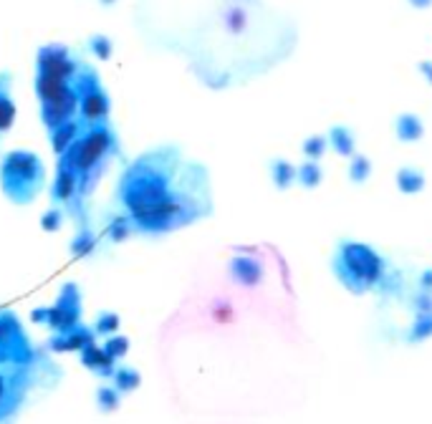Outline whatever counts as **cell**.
Listing matches in <instances>:
<instances>
[{"instance_id": "obj_1", "label": "cell", "mask_w": 432, "mask_h": 424, "mask_svg": "<svg viewBox=\"0 0 432 424\" xmlns=\"http://www.w3.org/2000/svg\"><path fill=\"white\" fill-rule=\"evenodd\" d=\"M117 207L137 232L162 235L213 212L208 169L177 144H157L129 162L117 185Z\"/></svg>"}, {"instance_id": "obj_2", "label": "cell", "mask_w": 432, "mask_h": 424, "mask_svg": "<svg viewBox=\"0 0 432 424\" xmlns=\"http://www.w3.org/2000/svg\"><path fill=\"white\" fill-rule=\"evenodd\" d=\"M119 154V137L112 121H97V124H84L76 142L61 152L58 157L69 160V164L78 174V192L81 200H89V195L97 187L99 177L106 172L109 162Z\"/></svg>"}, {"instance_id": "obj_3", "label": "cell", "mask_w": 432, "mask_h": 424, "mask_svg": "<svg viewBox=\"0 0 432 424\" xmlns=\"http://www.w3.org/2000/svg\"><path fill=\"white\" fill-rule=\"evenodd\" d=\"M46 187V167L38 154L28 149L8 152L0 162V189L8 200L23 207L31 205Z\"/></svg>"}, {"instance_id": "obj_4", "label": "cell", "mask_w": 432, "mask_h": 424, "mask_svg": "<svg viewBox=\"0 0 432 424\" xmlns=\"http://www.w3.org/2000/svg\"><path fill=\"white\" fill-rule=\"evenodd\" d=\"M51 364L35 356L28 364H6L0 362V419H10L26 404V396L43 379Z\"/></svg>"}, {"instance_id": "obj_5", "label": "cell", "mask_w": 432, "mask_h": 424, "mask_svg": "<svg viewBox=\"0 0 432 424\" xmlns=\"http://www.w3.org/2000/svg\"><path fill=\"white\" fill-rule=\"evenodd\" d=\"M336 265H356V271H351V275L342 278L347 283V288L362 293L367 288H372L374 283H379V273H382V260L374 251H369L367 245L349 243L339 251Z\"/></svg>"}, {"instance_id": "obj_6", "label": "cell", "mask_w": 432, "mask_h": 424, "mask_svg": "<svg viewBox=\"0 0 432 424\" xmlns=\"http://www.w3.org/2000/svg\"><path fill=\"white\" fill-rule=\"evenodd\" d=\"M35 348L23 331L21 321L13 311H0V362L28 364L35 359Z\"/></svg>"}, {"instance_id": "obj_7", "label": "cell", "mask_w": 432, "mask_h": 424, "mask_svg": "<svg viewBox=\"0 0 432 424\" xmlns=\"http://www.w3.org/2000/svg\"><path fill=\"white\" fill-rule=\"evenodd\" d=\"M81 323V293L74 283L63 285V291L58 293L56 306H49V319L46 326L58 334V331H69V328Z\"/></svg>"}, {"instance_id": "obj_8", "label": "cell", "mask_w": 432, "mask_h": 424, "mask_svg": "<svg viewBox=\"0 0 432 424\" xmlns=\"http://www.w3.org/2000/svg\"><path fill=\"white\" fill-rule=\"evenodd\" d=\"M97 341V331L84 323H78V326L69 328V331H58L53 334V339L49 341L51 351H81L84 346L94 344Z\"/></svg>"}, {"instance_id": "obj_9", "label": "cell", "mask_w": 432, "mask_h": 424, "mask_svg": "<svg viewBox=\"0 0 432 424\" xmlns=\"http://www.w3.org/2000/svg\"><path fill=\"white\" fill-rule=\"evenodd\" d=\"M81 129H84V121H81V119H71V121L56 126V129H49V139H51V146H53V152H56V157L61 152H66V149L76 142Z\"/></svg>"}, {"instance_id": "obj_10", "label": "cell", "mask_w": 432, "mask_h": 424, "mask_svg": "<svg viewBox=\"0 0 432 424\" xmlns=\"http://www.w3.org/2000/svg\"><path fill=\"white\" fill-rule=\"evenodd\" d=\"M394 132L402 142H415L422 137L425 126H422V119L415 117V114H402L397 119V124H394Z\"/></svg>"}, {"instance_id": "obj_11", "label": "cell", "mask_w": 432, "mask_h": 424, "mask_svg": "<svg viewBox=\"0 0 432 424\" xmlns=\"http://www.w3.org/2000/svg\"><path fill=\"white\" fill-rule=\"evenodd\" d=\"M94 248H97V235L91 232L89 223H81L78 225L76 237H74V243H71V253L76 257H84V255H89Z\"/></svg>"}, {"instance_id": "obj_12", "label": "cell", "mask_w": 432, "mask_h": 424, "mask_svg": "<svg viewBox=\"0 0 432 424\" xmlns=\"http://www.w3.org/2000/svg\"><path fill=\"white\" fill-rule=\"evenodd\" d=\"M112 379H114V387H117L122 394H126V391H134L137 387H140V371L137 368H132V366H117L114 368V374H112Z\"/></svg>"}, {"instance_id": "obj_13", "label": "cell", "mask_w": 432, "mask_h": 424, "mask_svg": "<svg viewBox=\"0 0 432 424\" xmlns=\"http://www.w3.org/2000/svg\"><path fill=\"white\" fill-rule=\"evenodd\" d=\"M397 185L402 192H419L425 185V174L415 167H402L397 172Z\"/></svg>"}, {"instance_id": "obj_14", "label": "cell", "mask_w": 432, "mask_h": 424, "mask_svg": "<svg viewBox=\"0 0 432 424\" xmlns=\"http://www.w3.org/2000/svg\"><path fill=\"white\" fill-rule=\"evenodd\" d=\"M331 144L336 146L339 154L351 157L354 154V132L349 126H336V129H331Z\"/></svg>"}, {"instance_id": "obj_15", "label": "cell", "mask_w": 432, "mask_h": 424, "mask_svg": "<svg viewBox=\"0 0 432 424\" xmlns=\"http://www.w3.org/2000/svg\"><path fill=\"white\" fill-rule=\"evenodd\" d=\"M134 230V225H132V220L126 215H119L117 220H112V223L106 225V235H109V240L112 243H122L129 232Z\"/></svg>"}, {"instance_id": "obj_16", "label": "cell", "mask_w": 432, "mask_h": 424, "mask_svg": "<svg viewBox=\"0 0 432 424\" xmlns=\"http://www.w3.org/2000/svg\"><path fill=\"white\" fill-rule=\"evenodd\" d=\"M271 174H273V182H276L279 187H288V185H293V180H296V167L288 164V162L279 160L271 164Z\"/></svg>"}, {"instance_id": "obj_17", "label": "cell", "mask_w": 432, "mask_h": 424, "mask_svg": "<svg viewBox=\"0 0 432 424\" xmlns=\"http://www.w3.org/2000/svg\"><path fill=\"white\" fill-rule=\"evenodd\" d=\"M296 180L304 187H316L321 182V167L316 164V160H308L306 164H301V169H296Z\"/></svg>"}, {"instance_id": "obj_18", "label": "cell", "mask_w": 432, "mask_h": 424, "mask_svg": "<svg viewBox=\"0 0 432 424\" xmlns=\"http://www.w3.org/2000/svg\"><path fill=\"white\" fill-rule=\"evenodd\" d=\"M63 220H66V210H63L61 205H51L41 217V228L46 230V232H56L63 225Z\"/></svg>"}, {"instance_id": "obj_19", "label": "cell", "mask_w": 432, "mask_h": 424, "mask_svg": "<svg viewBox=\"0 0 432 424\" xmlns=\"http://www.w3.org/2000/svg\"><path fill=\"white\" fill-rule=\"evenodd\" d=\"M119 316L117 313H112V311H104V313H99V319H97V323H94V331H97V336L99 334H104V336H109V334H114L119 328Z\"/></svg>"}, {"instance_id": "obj_20", "label": "cell", "mask_w": 432, "mask_h": 424, "mask_svg": "<svg viewBox=\"0 0 432 424\" xmlns=\"http://www.w3.org/2000/svg\"><path fill=\"white\" fill-rule=\"evenodd\" d=\"M97 402L101 409H117L119 402H122V391L117 387H101L97 391Z\"/></svg>"}, {"instance_id": "obj_21", "label": "cell", "mask_w": 432, "mask_h": 424, "mask_svg": "<svg viewBox=\"0 0 432 424\" xmlns=\"http://www.w3.org/2000/svg\"><path fill=\"white\" fill-rule=\"evenodd\" d=\"M372 172V162L362 154H354V160H351V167H349V177L354 182H364L369 177Z\"/></svg>"}, {"instance_id": "obj_22", "label": "cell", "mask_w": 432, "mask_h": 424, "mask_svg": "<svg viewBox=\"0 0 432 424\" xmlns=\"http://www.w3.org/2000/svg\"><path fill=\"white\" fill-rule=\"evenodd\" d=\"M104 351L112 356L114 362H119V359L129 351V339H126V336H112V339L104 344Z\"/></svg>"}, {"instance_id": "obj_23", "label": "cell", "mask_w": 432, "mask_h": 424, "mask_svg": "<svg viewBox=\"0 0 432 424\" xmlns=\"http://www.w3.org/2000/svg\"><path fill=\"white\" fill-rule=\"evenodd\" d=\"M324 152H326V139H324V137H311V139H306V144H304V154H306L308 160L319 162V157Z\"/></svg>"}, {"instance_id": "obj_24", "label": "cell", "mask_w": 432, "mask_h": 424, "mask_svg": "<svg viewBox=\"0 0 432 424\" xmlns=\"http://www.w3.org/2000/svg\"><path fill=\"white\" fill-rule=\"evenodd\" d=\"M91 49H94V53H97L99 58L112 56V43H109V38H101V35L91 38Z\"/></svg>"}, {"instance_id": "obj_25", "label": "cell", "mask_w": 432, "mask_h": 424, "mask_svg": "<svg viewBox=\"0 0 432 424\" xmlns=\"http://www.w3.org/2000/svg\"><path fill=\"white\" fill-rule=\"evenodd\" d=\"M109 3H112V0H109Z\"/></svg>"}]
</instances>
